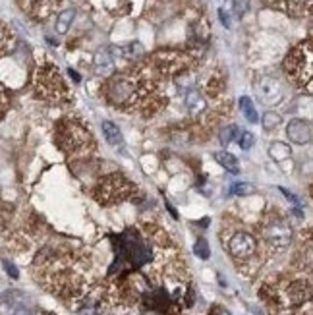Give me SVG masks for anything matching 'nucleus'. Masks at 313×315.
I'll return each mask as SVG.
<instances>
[{"label":"nucleus","mask_w":313,"mask_h":315,"mask_svg":"<svg viewBox=\"0 0 313 315\" xmlns=\"http://www.w3.org/2000/svg\"><path fill=\"white\" fill-rule=\"evenodd\" d=\"M240 108H242L244 116L248 118V122H252V124L257 122V110H255L254 100L250 99V97H242L240 99Z\"/></svg>","instance_id":"aec40b11"},{"label":"nucleus","mask_w":313,"mask_h":315,"mask_svg":"<svg viewBox=\"0 0 313 315\" xmlns=\"http://www.w3.org/2000/svg\"><path fill=\"white\" fill-rule=\"evenodd\" d=\"M163 78L166 76L147 60L112 76L104 84L103 95L114 108L153 114L164 102Z\"/></svg>","instance_id":"f257e3e1"},{"label":"nucleus","mask_w":313,"mask_h":315,"mask_svg":"<svg viewBox=\"0 0 313 315\" xmlns=\"http://www.w3.org/2000/svg\"><path fill=\"white\" fill-rule=\"evenodd\" d=\"M228 252L234 259H250L257 252V240H255L254 234L240 230V232L230 236Z\"/></svg>","instance_id":"1a4fd4ad"},{"label":"nucleus","mask_w":313,"mask_h":315,"mask_svg":"<svg viewBox=\"0 0 313 315\" xmlns=\"http://www.w3.org/2000/svg\"><path fill=\"white\" fill-rule=\"evenodd\" d=\"M219 16H221V20H223V24L226 28H230V20H228V16L224 14V10H219Z\"/></svg>","instance_id":"7c9ffc66"},{"label":"nucleus","mask_w":313,"mask_h":315,"mask_svg":"<svg viewBox=\"0 0 313 315\" xmlns=\"http://www.w3.org/2000/svg\"><path fill=\"white\" fill-rule=\"evenodd\" d=\"M134 192L135 186L128 182V178H124L122 174H110L99 182L95 190V198L103 205H114L124 200H130Z\"/></svg>","instance_id":"423d86ee"},{"label":"nucleus","mask_w":313,"mask_h":315,"mask_svg":"<svg viewBox=\"0 0 313 315\" xmlns=\"http://www.w3.org/2000/svg\"><path fill=\"white\" fill-rule=\"evenodd\" d=\"M37 265L43 267V282L60 296H75L83 288V265L75 261L70 254L60 256L45 254L37 258Z\"/></svg>","instance_id":"f03ea898"},{"label":"nucleus","mask_w":313,"mask_h":315,"mask_svg":"<svg viewBox=\"0 0 313 315\" xmlns=\"http://www.w3.org/2000/svg\"><path fill=\"white\" fill-rule=\"evenodd\" d=\"M103 136H104V140L112 145V147H118V145H122V142H124L120 128L116 124H112V122H103Z\"/></svg>","instance_id":"a211bd4d"},{"label":"nucleus","mask_w":313,"mask_h":315,"mask_svg":"<svg viewBox=\"0 0 313 315\" xmlns=\"http://www.w3.org/2000/svg\"><path fill=\"white\" fill-rule=\"evenodd\" d=\"M281 122H283V118L277 114V112H265L263 118H261V124H263L265 130H275Z\"/></svg>","instance_id":"5701e85b"},{"label":"nucleus","mask_w":313,"mask_h":315,"mask_svg":"<svg viewBox=\"0 0 313 315\" xmlns=\"http://www.w3.org/2000/svg\"><path fill=\"white\" fill-rule=\"evenodd\" d=\"M215 160L226 168L228 172H232V174H238L240 172V166H238V158L234 157L232 153H228V151H219V153H215Z\"/></svg>","instance_id":"dca6fc26"},{"label":"nucleus","mask_w":313,"mask_h":315,"mask_svg":"<svg viewBox=\"0 0 313 315\" xmlns=\"http://www.w3.org/2000/svg\"><path fill=\"white\" fill-rule=\"evenodd\" d=\"M215 315H230L226 310H223V308H217V312H215Z\"/></svg>","instance_id":"2f4dec72"},{"label":"nucleus","mask_w":313,"mask_h":315,"mask_svg":"<svg viewBox=\"0 0 313 315\" xmlns=\"http://www.w3.org/2000/svg\"><path fill=\"white\" fill-rule=\"evenodd\" d=\"M263 240L273 252H283L288 248L292 240V230L284 222L281 216H269L267 222L261 226Z\"/></svg>","instance_id":"0eeeda50"},{"label":"nucleus","mask_w":313,"mask_h":315,"mask_svg":"<svg viewBox=\"0 0 313 315\" xmlns=\"http://www.w3.org/2000/svg\"><path fill=\"white\" fill-rule=\"evenodd\" d=\"M240 130L236 128V126H228V128L223 130V134H221V144L223 145H230V142L238 136Z\"/></svg>","instance_id":"bb28decb"},{"label":"nucleus","mask_w":313,"mask_h":315,"mask_svg":"<svg viewBox=\"0 0 313 315\" xmlns=\"http://www.w3.org/2000/svg\"><path fill=\"white\" fill-rule=\"evenodd\" d=\"M255 97L263 104H281L284 99L283 84L273 76H261L255 82Z\"/></svg>","instance_id":"6e6552de"},{"label":"nucleus","mask_w":313,"mask_h":315,"mask_svg":"<svg viewBox=\"0 0 313 315\" xmlns=\"http://www.w3.org/2000/svg\"><path fill=\"white\" fill-rule=\"evenodd\" d=\"M56 142L68 155H87L95 147L89 128L79 118H66L56 126Z\"/></svg>","instance_id":"20e7f679"},{"label":"nucleus","mask_w":313,"mask_h":315,"mask_svg":"<svg viewBox=\"0 0 313 315\" xmlns=\"http://www.w3.org/2000/svg\"><path fill=\"white\" fill-rule=\"evenodd\" d=\"M14 48V33L6 24L0 22V58Z\"/></svg>","instance_id":"2eb2a0df"},{"label":"nucleus","mask_w":313,"mask_h":315,"mask_svg":"<svg viewBox=\"0 0 313 315\" xmlns=\"http://www.w3.org/2000/svg\"><path fill=\"white\" fill-rule=\"evenodd\" d=\"M238 144L242 149H252V145L255 144V136L252 134V132H240Z\"/></svg>","instance_id":"393cba45"},{"label":"nucleus","mask_w":313,"mask_h":315,"mask_svg":"<svg viewBox=\"0 0 313 315\" xmlns=\"http://www.w3.org/2000/svg\"><path fill=\"white\" fill-rule=\"evenodd\" d=\"M143 52V48H141V44H130V46H126V48H118V54H122L124 58H135L137 54H141Z\"/></svg>","instance_id":"a878e982"},{"label":"nucleus","mask_w":313,"mask_h":315,"mask_svg":"<svg viewBox=\"0 0 313 315\" xmlns=\"http://www.w3.org/2000/svg\"><path fill=\"white\" fill-rule=\"evenodd\" d=\"M230 194L232 196H252V194H255V186L248 184V182H238L230 188Z\"/></svg>","instance_id":"4be33fe9"},{"label":"nucleus","mask_w":313,"mask_h":315,"mask_svg":"<svg viewBox=\"0 0 313 315\" xmlns=\"http://www.w3.org/2000/svg\"><path fill=\"white\" fill-rule=\"evenodd\" d=\"M0 315H37L27 304H8L2 302L0 306Z\"/></svg>","instance_id":"f3484780"},{"label":"nucleus","mask_w":313,"mask_h":315,"mask_svg":"<svg viewBox=\"0 0 313 315\" xmlns=\"http://www.w3.org/2000/svg\"><path fill=\"white\" fill-rule=\"evenodd\" d=\"M265 2L271 8H277L290 16L310 14V10H312V0H265Z\"/></svg>","instance_id":"9b49d317"},{"label":"nucleus","mask_w":313,"mask_h":315,"mask_svg":"<svg viewBox=\"0 0 313 315\" xmlns=\"http://www.w3.org/2000/svg\"><path fill=\"white\" fill-rule=\"evenodd\" d=\"M68 72H70V78H74V82H79V76H77L74 70H68Z\"/></svg>","instance_id":"473e14b6"},{"label":"nucleus","mask_w":313,"mask_h":315,"mask_svg":"<svg viewBox=\"0 0 313 315\" xmlns=\"http://www.w3.org/2000/svg\"><path fill=\"white\" fill-rule=\"evenodd\" d=\"M60 0H21V6L29 16L37 18V20H43L54 10V6Z\"/></svg>","instance_id":"f8f14e48"},{"label":"nucleus","mask_w":313,"mask_h":315,"mask_svg":"<svg viewBox=\"0 0 313 315\" xmlns=\"http://www.w3.org/2000/svg\"><path fill=\"white\" fill-rule=\"evenodd\" d=\"M286 134L288 138L298 145H306L312 142L313 136V128L310 120H302V118H296L292 122H288V128H286Z\"/></svg>","instance_id":"9d476101"},{"label":"nucleus","mask_w":313,"mask_h":315,"mask_svg":"<svg viewBox=\"0 0 313 315\" xmlns=\"http://www.w3.org/2000/svg\"><path fill=\"white\" fill-rule=\"evenodd\" d=\"M95 70H97V74H101V76H108V74L114 72V60H112V56L106 50L97 52V56H95Z\"/></svg>","instance_id":"4468645a"},{"label":"nucleus","mask_w":313,"mask_h":315,"mask_svg":"<svg viewBox=\"0 0 313 315\" xmlns=\"http://www.w3.org/2000/svg\"><path fill=\"white\" fill-rule=\"evenodd\" d=\"M33 87L37 97L50 104H62L70 100V89L60 76L58 68L52 64H43L37 68L33 76Z\"/></svg>","instance_id":"39448f33"},{"label":"nucleus","mask_w":313,"mask_h":315,"mask_svg":"<svg viewBox=\"0 0 313 315\" xmlns=\"http://www.w3.org/2000/svg\"><path fill=\"white\" fill-rule=\"evenodd\" d=\"M186 106H188V112L192 118H199L203 112H207L209 104L199 89H190L186 95Z\"/></svg>","instance_id":"ddd939ff"},{"label":"nucleus","mask_w":313,"mask_h":315,"mask_svg":"<svg viewBox=\"0 0 313 315\" xmlns=\"http://www.w3.org/2000/svg\"><path fill=\"white\" fill-rule=\"evenodd\" d=\"M194 252H195V256H197L199 259H209V256H211V252H209V244L205 242L203 238H199V240L195 242Z\"/></svg>","instance_id":"b1692460"},{"label":"nucleus","mask_w":313,"mask_h":315,"mask_svg":"<svg viewBox=\"0 0 313 315\" xmlns=\"http://www.w3.org/2000/svg\"><path fill=\"white\" fill-rule=\"evenodd\" d=\"M6 108H8V93H6V89H4V86L0 84V118L4 116V112H6Z\"/></svg>","instance_id":"cd10ccee"},{"label":"nucleus","mask_w":313,"mask_h":315,"mask_svg":"<svg viewBox=\"0 0 313 315\" xmlns=\"http://www.w3.org/2000/svg\"><path fill=\"white\" fill-rule=\"evenodd\" d=\"M246 10H248V0H234V12L236 16H242L246 14Z\"/></svg>","instance_id":"c85d7f7f"},{"label":"nucleus","mask_w":313,"mask_h":315,"mask_svg":"<svg viewBox=\"0 0 313 315\" xmlns=\"http://www.w3.org/2000/svg\"><path fill=\"white\" fill-rule=\"evenodd\" d=\"M75 18V10H64V12H60L58 18H56V33L60 35H66L68 31H70V26H72V22H74Z\"/></svg>","instance_id":"6ab92c4d"},{"label":"nucleus","mask_w":313,"mask_h":315,"mask_svg":"<svg viewBox=\"0 0 313 315\" xmlns=\"http://www.w3.org/2000/svg\"><path fill=\"white\" fill-rule=\"evenodd\" d=\"M269 155L273 158H277V160H283V158L290 157V147L283 144V142H275L271 145V149H269Z\"/></svg>","instance_id":"412c9836"},{"label":"nucleus","mask_w":313,"mask_h":315,"mask_svg":"<svg viewBox=\"0 0 313 315\" xmlns=\"http://www.w3.org/2000/svg\"><path fill=\"white\" fill-rule=\"evenodd\" d=\"M4 269H6V272H8L12 278H17V269H15L10 261H4Z\"/></svg>","instance_id":"c756f323"},{"label":"nucleus","mask_w":313,"mask_h":315,"mask_svg":"<svg viewBox=\"0 0 313 315\" xmlns=\"http://www.w3.org/2000/svg\"><path fill=\"white\" fill-rule=\"evenodd\" d=\"M284 70L292 84L300 89H306V93H312V78H313V44L312 39H306L296 44L284 60Z\"/></svg>","instance_id":"7ed1b4c3"}]
</instances>
